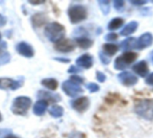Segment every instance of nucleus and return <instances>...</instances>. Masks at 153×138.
Masks as SVG:
<instances>
[{"label": "nucleus", "instance_id": "36", "mask_svg": "<svg viewBox=\"0 0 153 138\" xmlns=\"http://www.w3.org/2000/svg\"><path fill=\"white\" fill-rule=\"evenodd\" d=\"M6 48H7V45L5 42H4V41L0 42V52H4L3 50L6 49Z\"/></svg>", "mask_w": 153, "mask_h": 138}, {"label": "nucleus", "instance_id": "33", "mask_svg": "<svg viewBox=\"0 0 153 138\" xmlns=\"http://www.w3.org/2000/svg\"><path fill=\"white\" fill-rule=\"evenodd\" d=\"M11 131L9 129H0V138H5L9 136Z\"/></svg>", "mask_w": 153, "mask_h": 138}, {"label": "nucleus", "instance_id": "40", "mask_svg": "<svg viewBox=\"0 0 153 138\" xmlns=\"http://www.w3.org/2000/svg\"><path fill=\"white\" fill-rule=\"evenodd\" d=\"M56 59L59 60V61H62V62H69L68 59H59V58H56Z\"/></svg>", "mask_w": 153, "mask_h": 138}, {"label": "nucleus", "instance_id": "17", "mask_svg": "<svg viewBox=\"0 0 153 138\" xmlns=\"http://www.w3.org/2000/svg\"><path fill=\"white\" fill-rule=\"evenodd\" d=\"M136 43L137 40L135 38H128L121 43V48L123 50H131L133 48H136Z\"/></svg>", "mask_w": 153, "mask_h": 138}, {"label": "nucleus", "instance_id": "8", "mask_svg": "<svg viewBox=\"0 0 153 138\" xmlns=\"http://www.w3.org/2000/svg\"><path fill=\"white\" fill-rule=\"evenodd\" d=\"M71 105L74 110L78 112H84L90 106V101L87 97H80L78 99L74 100L71 102Z\"/></svg>", "mask_w": 153, "mask_h": 138}, {"label": "nucleus", "instance_id": "34", "mask_svg": "<svg viewBox=\"0 0 153 138\" xmlns=\"http://www.w3.org/2000/svg\"><path fill=\"white\" fill-rule=\"evenodd\" d=\"M81 69L78 68L77 66H72L69 69H68V73H78L80 72Z\"/></svg>", "mask_w": 153, "mask_h": 138}, {"label": "nucleus", "instance_id": "27", "mask_svg": "<svg viewBox=\"0 0 153 138\" xmlns=\"http://www.w3.org/2000/svg\"><path fill=\"white\" fill-rule=\"evenodd\" d=\"M114 6L117 11H123L125 8V2L122 0H116L114 2Z\"/></svg>", "mask_w": 153, "mask_h": 138}, {"label": "nucleus", "instance_id": "6", "mask_svg": "<svg viewBox=\"0 0 153 138\" xmlns=\"http://www.w3.org/2000/svg\"><path fill=\"white\" fill-rule=\"evenodd\" d=\"M55 48L62 53H68L75 48V43L70 39H62L55 44Z\"/></svg>", "mask_w": 153, "mask_h": 138}, {"label": "nucleus", "instance_id": "26", "mask_svg": "<svg viewBox=\"0 0 153 138\" xmlns=\"http://www.w3.org/2000/svg\"><path fill=\"white\" fill-rule=\"evenodd\" d=\"M11 59V56L8 52H0V66L7 64Z\"/></svg>", "mask_w": 153, "mask_h": 138}, {"label": "nucleus", "instance_id": "11", "mask_svg": "<svg viewBox=\"0 0 153 138\" xmlns=\"http://www.w3.org/2000/svg\"><path fill=\"white\" fill-rule=\"evenodd\" d=\"M17 52L26 57H32L34 56V50L30 45H29L26 42H20L16 46Z\"/></svg>", "mask_w": 153, "mask_h": 138}, {"label": "nucleus", "instance_id": "2", "mask_svg": "<svg viewBox=\"0 0 153 138\" xmlns=\"http://www.w3.org/2000/svg\"><path fill=\"white\" fill-rule=\"evenodd\" d=\"M31 105V100L29 97L20 96L13 100L12 104V112L15 115H25Z\"/></svg>", "mask_w": 153, "mask_h": 138}, {"label": "nucleus", "instance_id": "14", "mask_svg": "<svg viewBox=\"0 0 153 138\" xmlns=\"http://www.w3.org/2000/svg\"><path fill=\"white\" fill-rule=\"evenodd\" d=\"M133 70H134V72H135L140 76L145 77L149 73L148 64H147L146 61L142 60V61H140V62H138V63H136L135 65L133 66Z\"/></svg>", "mask_w": 153, "mask_h": 138}, {"label": "nucleus", "instance_id": "21", "mask_svg": "<svg viewBox=\"0 0 153 138\" xmlns=\"http://www.w3.org/2000/svg\"><path fill=\"white\" fill-rule=\"evenodd\" d=\"M41 84L43 86H45L46 88L51 90V91H55L57 89L58 86V83L56 79L54 78H47V79H43L41 81Z\"/></svg>", "mask_w": 153, "mask_h": 138}, {"label": "nucleus", "instance_id": "7", "mask_svg": "<svg viewBox=\"0 0 153 138\" xmlns=\"http://www.w3.org/2000/svg\"><path fill=\"white\" fill-rule=\"evenodd\" d=\"M117 77H118L119 81L126 86H133V85L136 84L138 82V78L134 74H132L131 72H128V71H124V72L120 73Z\"/></svg>", "mask_w": 153, "mask_h": 138}, {"label": "nucleus", "instance_id": "15", "mask_svg": "<svg viewBox=\"0 0 153 138\" xmlns=\"http://www.w3.org/2000/svg\"><path fill=\"white\" fill-rule=\"evenodd\" d=\"M137 28H138V22L135 21H133V22H129L128 24H126L122 29V31H120V34L122 36H129V35L133 34L136 31Z\"/></svg>", "mask_w": 153, "mask_h": 138}, {"label": "nucleus", "instance_id": "10", "mask_svg": "<svg viewBox=\"0 0 153 138\" xmlns=\"http://www.w3.org/2000/svg\"><path fill=\"white\" fill-rule=\"evenodd\" d=\"M153 42V36L152 33L146 32L143 33L138 40L136 43V48L138 49H143L145 48L150 47Z\"/></svg>", "mask_w": 153, "mask_h": 138}, {"label": "nucleus", "instance_id": "38", "mask_svg": "<svg viewBox=\"0 0 153 138\" xmlns=\"http://www.w3.org/2000/svg\"><path fill=\"white\" fill-rule=\"evenodd\" d=\"M131 3L134 4H137V5H142V4H146L147 1H131Z\"/></svg>", "mask_w": 153, "mask_h": 138}, {"label": "nucleus", "instance_id": "1", "mask_svg": "<svg viewBox=\"0 0 153 138\" xmlns=\"http://www.w3.org/2000/svg\"><path fill=\"white\" fill-rule=\"evenodd\" d=\"M44 33L50 41L56 43L57 41L64 39L65 31L62 24L58 22H50L46 26Z\"/></svg>", "mask_w": 153, "mask_h": 138}, {"label": "nucleus", "instance_id": "37", "mask_svg": "<svg viewBox=\"0 0 153 138\" xmlns=\"http://www.w3.org/2000/svg\"><path fill=\"white\" fill-rule=\"evenodd\" d=\"M5 23H6V19L2 14H0V27L4 26Z\"/></svg>", "mask_w": 153, "mask_h": 138}, {"label": "nucleus", "instance_id": "18", "mask_svg": "<svg viewBox=\"0 0 153 138\" xmlns=\"http://www.w3.org/2000/svg\"><path fill=\"white\" fill-rule=\"evenodd\" d=\"M103 51L107 56H113L118 51V46L114 43H106L103 45Z\"/></svg>", "mask_w": 153, "mask_h": 138}, {"label": "nucleus", "instance_id": "16", "mask_svg": "<svg viewBox=\"0 0 153 138\" xmlns=\"http://www.w3.org/2000/svg\"><path fill=\"white\" fill-rule=\"evenodd\" d=\"M48 108V102L46 101H39L35 103L33 108V112L37 116H41L45 113L46 110Z\"/></svg>", "mask_w": 153, "mask_h": 138}, {"label": "nucleus", "instance_id": "32", "mask_svg": "<svg viewBox=\"0 0 153 138\" xmlns=\"http://www.w3.org/2000/svg\"><path fill=\"white\" fill-rule=\"evenodd\" d=\"M70 80H72L73 82L78 84H83V79L80 76H77V75H74V76H71Z\"/></svg>", "mask_w": 153, "mask_h": 138}, {"label": "nucleus", "instance_id": "12", "mask_svg": "<svg viewBox=\"0 0 153 138\" xmlns=\"http://www.w3.org/2000/svg\"><path fill=\"white\" fill-rule=\"evenodd\" d=\"M76 65L78 66L85 68V69L91 68L93 65V58L91 55L84 54L76 59Z\"/></svg>", "mask_w": 153, "mask_h": 138}, {"label": "nucleus", "instance_id": "35", "mask_svg": "<svg viewBox=\"0 0 153 138\" xmlns=\"http://www.w3.org/2000/svg\"><path fill=\"white\" fill-rule=\"evenodd\" d=\"M146 83L150 85H153V73H152L147 78H146Z\"/></svg>", "mask_w": 153, "mask_h": 138}, {"label": "nucleus", "instance_id": "13", "mask_svg": "<svg viewBox=\"0 0 153 138\" xmlns=\"http://www.w3.org/2000/svg\"><path fill=\"white\" fill-rule=\"evenodd\" d=\"M37 96L39 99H40L42 101H46L47 102H48V101H51V102H57V101H60V100H61V97L58 94L51 93V92H46V91H39Z\"/></svg>", "mask_w": 153, "mask_h": 138}, {"label": "nucleus", "instance_id": "5", "mask_svg": "<svg viewBox=\"0 0 153 138\" xmlns=\"http://www.w3.org/2000/svg\"><path fill=\"white\" fill-rule=\"evenodd\" d=\"M62 89L65 92V94L70 97H75L81 92H82V89L81 88L80 84L73 82L72 80H67L64 82L62 85Z\"/></svg>", "mask_w": 153, "mask_h": 138}, {"label": "nucleus", "instance_id": "28", "mask_svg": "<svg viewBox=\"0 0 153 138\" xmlns=\"http://www.w3.org/2000/svg\"><path fill=\"white\" fill-rule=\"evenodd\" d=\"M87 89L91 92H96L100 90V86L94 83H90L89 84H87Z\"/></svg>", "mask_w": 153, "mask_h": 138}, {"label": "nucleus", "instance_id": "29", "mask_svg": "<svg viewBox=\"0 0 153 138\" xmlns=\"http://www.w3.org/2000/svg\"><path fill=\"white\" fill-rule=\"evenodd\" d=\"M100 57L101 62H102L104 65H108V64L110 63V57H108L107 55L102 54V53H100Z\"/></svg>", "mask_w": 153, "mask_h": 138}, {"label": "nucleus", "instance_id": "43", "mask_svg": "<svg viewBox=\"0 0 153 138\" xmlns=\"http://www.w3.org/2000/svg\"><path fill=\"white\" fill-rule=\"evenodd\" d=\"M0 40H1V34H0Z\"/></svg>", "mask_w": 153, "mask_h": 138}, {"label": "nucleus", "instance_id": "19", "mask_svg": "<svg viewBox=\"0 0 153 138\" xmlns=\"http://www.w3.org/2000/svg\"><path fill=\"white\" fill-rule=\"evenodd\" d=\"M121 57H122V59L124 60V62L127 66H129L131 63H133V62H134L136 60L138 55H137V53L133 52V51H126Z\"/></svg>", "mask_w": 153, "mask_h": 138}, {"label": "nucleus", "instance_id": "25", "mask_svg": "<svg viewBox=\"0 0 153 138\" xmlns=\"http://www.w3.org/2000/svg\"><path fill=\"white\" fill-rule=\"evenodd\" d=\"M99 4L102 10V12L104 13V14H108L109 13L110 10V2L109 1H105V0H100L99 1Z\"/></svg>", "mask_w": 153, "mask_h": 138}, {"label": "nucleus", "instance_id": "42", "mask_svg": "<svg viewBox=\"0 0 153 138\" xmlns=\"http://www.w3.org/2000/svg\"><path fill=\"white\" fill-rule=\"evenodd\" d=\"M2 120V116H1V113H0V121Z\"/></svg>", "mask_w": 153, "mask_h": 138}, {"label": "nucleus", "instance_id": "31", "mask_svg": "<svg viewBox=\"0 0 153 138\" xmlns=\"http://www.w3.org/2000/svg\"><path fill=\"white\" fill-rule=\"evenodd\" d=\"M96 77H97L98 81H99V82H101V83L105 82V80H106V78H107L106 75H105L103 73L100 72V71H98V72L96 73Z\"/></svg>", "mask_w": 153, "mask_h": 138}, {"label": "nucleus", "instance_id": "9", "mask_svg": "<svg viewBox=\"0 0 153 138\" xmlns=\"http://www.w3.org/2000/svg\"><path fill=\"white\" fill-rule=\"evenodd\" d=\"M22 86L21 81L13 80L11 78H0V89L3 90H16Z\"/></svg>", "mask_w": 153, "mask_h": 138}, {"label": "nucleus", "instance_id": "39", "mask_svg": "<svg viewBox=\"0 0 153 138\" xmlns=\"http://www.w3.org/2000/svg\"><path fill=\"white\" fill-rule=\"evenodd\" d=\"M5 138H18L17 137H15V136H13V135H9V136H7Z\"/></svg>", "mask_w": 153, "mask_h": 138}, {"label": "nucleus", "instance_id": "41", "mask_svg": "<svg viewBox=\"0 0 153 138\" xmlns=\"http://www.w3.org/2000/svg\"><path fill=\"white\" fill-rule=\"evenodd\" d=\"M151 58H152V61L153 62V51L151 53Z\"/></svg>", "mask_w": 153, "mask_h": 138}, {"label": "nucleus", "instance_id": "22", "mask_svg": "<svg viewBox=\"0 0 153 138\" xmlns=\"http://www.w3.org/2000/svg\"><path fill=\"white\" fill-rule=\"evenodd\" d=\"M123 23H124V20H123L122 18H120V17H116V18L112 19V20L109 22V23H108V30H110V31H115V30L119 29V28L123 25Z\"/></svg>", "mask_w": 153, "mask_h": 138}, {"label": "nucleus", "instance_id": "23", "mask_svg": "<svg viewBox=\"0 0 153 138\" xmlns=\"http://www.w3.org/2000/svg\"><path fill=\"white\" fill-rule=\"evenodd\" d=\"M49 114L53 118H60L64 114V110L61 106L58 105H54L50 108L49 110Z\"/></svg>", "mask_w": 153, "mask_h": 138}, {"label": "nucleus", "instance_id": "20", "mask_svg": "<svg viewBox=\"0 0 153 138\" xmlns=\"http://www.w3.org/2000/svg\"><path fill=\"white\" fill-rule=\"evenodd\" d=\"M76 43L77 45L83 48V49H87L89 48H91L92 46V40L87 37H79L76 39Z\"/></svg>", "mask_w": 153, "mask_h": 138}, {"label": "nucleus", "instance_id": "30", "mask_svg": "<svg viewBox=\"0 0 153 138\" xmlns=\"http://www.w3.org/2000/svg\"><path fill=\"white\" fill-rule=\"evenodd\" d=\"M117 39V34H116V33H108L105 37V40H107L108 41H114Z\"/></svg>", "mask_w": 153, "mask_h": 138}, {"label": "nucleus", "instance_id": "4", "mask_svg": "<svg viewBox=\"0 0 153 138\" xmlns=\"http://www.w3.org/2000/svg\"><path fill=\"white\" fill-rule=\"evenodd\" d=\"M68 16L72 23L81 22L87 18V9L83 5H73L68 9Z\"/></svg>", "mask_w": 153, "mask_h": 138}, {"label": "nucleus", "instance_id": "24", "mask_svg": "<svg viewBox=\"0 0 153 138\" xmlns=\"http://www.w3.org/2000/svg\"><path fill=\"white\" fill-rule=\"evenodd\" d=\"M128 66L124 62V60L122 59V57H117L115 60V68L117 70H125V68H126Z\"/></svg>", "mask_w": 153, "mask_h": 138}, {"label": "nucleus", "instance_id": "3", "mask_svg": "<svg viewBox=\"0 0 153 138\" xmlns=\"http://www.w3.org/2000/svg\"><path fill=\"white\" fill-rule=\"evenodd\" d=\"M135 112L147 120H153V101L143 100L136 103Z\"/></svg>", "mask_w": 153, "mask_h": 138}]
</instances>
